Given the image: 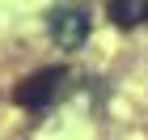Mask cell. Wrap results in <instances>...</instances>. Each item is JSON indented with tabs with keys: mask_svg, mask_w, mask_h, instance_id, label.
<instances>
[{
	"mask_svg": "<svg viewBox=\"0 0 148 140\" xmlns=\"http://www.w3.org/2000/svg\"><path fill=\"white\" fill-rule=\"evenodd\" d=\"M68 85V68H42V72H30L17 89H13V102L21 110H47Z\"/></svg>",
	"mask_w": 148,
	"mask_h": 140,
	"instance_id": "1",
	"label": "cell"
},
{
	"mask_svg": "<svg viewBox=\"0 0 148 140\" xmlns=\"http://www.w3.org/2000/svg\"><path fill=\"white\" fill-rule=\"evenodd\" d=\"M47 30H51V43L59 51H76L89 38V13L76 9V4H59L51 17H47Z\"/></svg>",
	"mask_w": 148,
	"mask_h": 140,
	"instance_id": "2",
	"label": "cell"
},
{
	"mask_svg": "<svg viewBox=\"0 0 148 140\" xmlns=\"http://www.w3.org/2000/svg\"><path fill=\"white\" fill-rule=\"evenodd\" d=\"M106 13H110L114 26L131 30V26H140L148 17V0H106Z\"/></svg>",
	"mask_w": 148,
	"mask_h": 140,
	"instance_id": "3",
	"label": "cell"
}]
</instances>
